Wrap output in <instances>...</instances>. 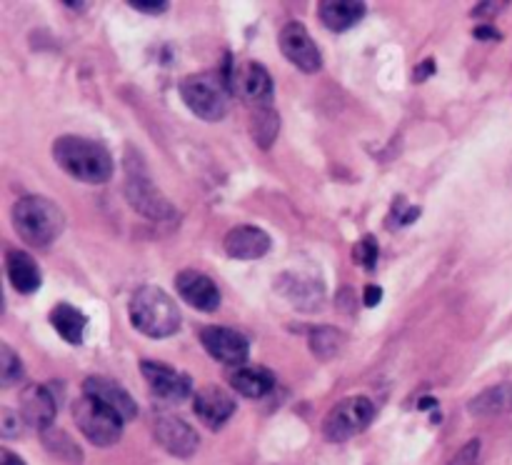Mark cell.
Returning <instances> with one entry per match:
<instances>
[{"mask_svg": "<svg viewBox=\"0 0 512 465\" xmlns=\"http://www.w3.org/2000/svg\"><path fill=\"white\" fill-rule=\"evenodd\" d=\"M40 440H43L45 448H48L55 458L63 460V463H70V465L83 463V450L78 448V443H75L65 430L48 428L40 433Z\"/></svg>", "mask_w": 512, "mask_h": 465, "instance_id": "24", "label": "cell"}, {"mask_svg": "<svg viewBox=\"0 0 512 465\" xmlns=\"http://www.w3.org/2000/svg\"><path fill=\"white\" fill-rule=\"evenodd\" d=\"M380 300H383V288H380V285H368V288L363 290V305H365V308H375Z\"/></svg>", "mask_w": 512, "mask_h": 465, "instance_id": "31", "label": "cell"}, {"mask_svg": "<svg viewBox=\"0 0 512 465\" xmlns=\"http://www.w3.org/2000/svg\"><path fill=\"white\" fill-rule=\"evenodd\" d=\"M228 383L245 398H263L275 388V375L263 365H240L230 370Z\"/></svg>", "mask_w": 512, "mask_h": 465, "instance_id": "20", "label": "cell"}, {"mask_svg": "<svg viewBox=\"0 0 512 465\" xmlns=\"http://www.w3.org/2000/svg\"><path fill=\"white\" fill-rule=\"evenodd\" d=\"M83 390L85 395H90V398L100 400V403L108 405L110 410H115L123 420H133L135 415H138L135 400L130 398L128 390L120 383H115V380L103 378V375H90V378H85Z\"/></svg>", "mask_w": 512, "mask_h": 465, "instance_id": "17", "label": "cell"}, {"mask_svg": "<svg viewBox=\"0 0 512 465\" xmlns=\"http://www.w3.org/2000/svg\"><path fill=\"white\" fill-rule=\"evenodd\" d=\"M280 50H283L285 58L300 68L303 73H318L323 68V53H320L318 43L313 40V35L308 33L303 23H288L280 30Z\"/></svg>", "mask_w": 512, "mask_h": 465, "instance_id": "10", "label": "cell"}, {"mask_svg": "<svg viewBox=\"0 0 512 465\" xmlns=\"http://www.w3.org/2000/svg\"><path fill=\"white\" fill-rule=\"evenodd\" d=\"M73 420L80 433L98 448H108V445H115L123 438L125 420L115 410H110L108 405L85 393L73 403Z\"/></svg>", "mask_w": 512, "mask_h": 465, "instance_id": "5", "label": "cell"}, {"mask_svg": "<svg viewBox=\"0 0 512 465\" xmlns=\"http://www.w3.org/2000/svg\"><path fill=\"white\" fill-rule=\"evenodd\" d=\"M250 133H253V140L263 150L273 148L275 138L280 133V115L275 113V108H258L250 115Z\"/></svg>", "mask_w": 512, "mask_h": 465, "instance_id": "23", "label": "cell"}, {"mask_svg": "<svg viewBox=\"0 0 512 465\" xmlns=\"http://www.w3.org/2000/svg\"><path fill=\"white\" fill-rule=\"evenodd\" d=\"M140 373H143L150 393L155 398L165 400V403H183L193 393V383H190L188 375L170 368V365L158 363V360H143L140 363Z\"/></svg>", "mask_w": 512, "mask_h": 465, "instance_id": "9", "label": "cell"}, {"mask_svg": "<svg viewBox=\"0 0 512 465\" xmlns=\"http://www.w3.org/2000/svg\"><path fill=\"white\" fill-rule=\"evenodd\" d=\"M130 5H133L135 10H140V13H150V15L165 13V8H168L165 0H130Z\"/></svg>", "mask_w": 512, "mask_h": 465, "instance_id": "30", "label": "cell"}, {"mask_svg": "<svg viewBox=\"0 0 512 465\" xmlns=\"http://www.w3.org/2000/svg\"><path fill=\"white\" fill-rule=\"evenodd\" d=\"M375 418L373 400L365 395H350L335 403L323 420V435L330 443H345L353 435L363 433Z\"/></svg>", "mask_w": 512, "mask_h": 465, "instance_id": "6", "label": "cell"}, {"mask_svg": "<svg viewBox=\"0 0 512 465\" xmlns=\"http://www.w3.org/2000/svg\"><path fill=\"white\" fill-rule=\"evenodd\" d=\"M200 343H203V348L215 360H220L225 365H233V368L245 365V360L250 355L248 338L240 330L223 328V325H205L200 330Z\"/></svg>", "mask_w": 512, "mask_h": 465, "instance_id": "11", "label": "cell"}, {"mask_svg": "<svg viewBox=\"0 0 512 465\" xmlns=\"http://www.w3.org/2000/svg\"><path fill=\"white\" fill-rule=\"evenodd\" d=\"M378 243H375L373 235H365L360 243H355V250H353V258L355 263L363 265L365 270H375V263H378Z\"/></svg>", "mask_w": 512, "mask_h": 465, "instance_id": "27", "label": "cell"}, {"mask_svg": "<svg viewBox=\"0 0 512 465\" xmlns=\"http://www.w3.org/2000/svg\"><path fill=\"white\" fill-rule=\"evenodd\" d=\"M310 350H313L315 358L330 360L340 350L343 343V335L333 325H325V328H313L310 330Z\"/></svg>", "mask_w": 512, "mask_h": 465, "instance_id": "25", "label": "cell"}, {"mask_svg": "<svg viewBox=\"0 0 512 465\" xmlns=\"http://www.w3.org/2000/svg\"><path fill=\"white\" fill-rule=\"evenodd\" d=\"M318 18L333 33H343L365 18V3L355 0H323L318 5Z\"/></svg>", "mask_w": 512, "mask_h": 465, "instance_id": "19", "label": "cell"}, {"mask_svg": "<svg viewBox=\"0 0 512 465\" xmlns=\"http://www.w3.org/2000/svg\"><path fill=\"white\" fill-rule=\"evenodd\" d=\"M478 458H480V440H470L468 445H463V448L458 450V455L450 460V465H478Z\"/></svg>", "mask_w": 512, "mask_h": 465, "instance_id": "29", "label": "cell"}, {"mask_svg": "<svg viewBox=\"0 0 512 465\" xmlns=\"http://www.w3.org/2000/svg\"><path fill=\"white\" fill-rule=\"evenodd\" d=\"M223 248L235 260H258L270 253L273 240L258 225H235L228 230L223 240Z\"/></svg>", "mask_w": 512, "mask_h": 465, "instance_id": "15", "label": "cell"}, {"mask_svg": "<svg viewBox=\"0 0 512 465\" xmlns=\"http://www.w3.org/2000/svg\"><path fill=\"white\" fill-rule=\"evenodd\" d=\"M418 408L420 410H440V405H438V400H435V398H420Z\"/></svg>", "mask_w": 512, "mask_h": 465, "instance_id": "36", "label": "cell"}, {"mask_svg": "<svg viewBox=\"0 0 512 465\" xmlns=\"http://www.w3.org/2000/svg\"><path fill=\"white\" fill-rule=\"evenodd\" d=\"M23 380V360L15 355L10 345H0V385L10 388V385Z\"/></svg>", "mask_w": 512, "mask_h": 465, "instance_id": "26", "label": "cell"}, {"mask_svg": "<svg viewBox=\"0 0 512 465\" xmlns=\"http://www.w3.org/2000/svg\"><path fill=\"white\" fill-rule=\"evenodd\" d=\"M0 465H25V463L18 458V455L10 453V450H0Z\"/></svg>", "mask_w": 512, "mask_h": 465, "instance_id": "35", "label": "cell"}, {"mask_svg": "<svg viewBox=\"0 0 512 465\" xmlns=\"http://www.w3.org/2000/svg\"><path fill=\"white\" fill-rule=\"evenodd\" d=\"M175 290H178L185 303L203 310V313H213V310L220 308L218 285L213 283V278H208L205 273H198V270H180L175 275Z\"/></svg>", "mask_w": 512, "mask_h": 465, "instance_id": "14", "label": "cell"}, {"mask_svg": "<svg viewBox=\"0 0 512 465\" xmlns=\"http://www.w3.org/2000/svg\"><path fill=\"white\" fill-rule=\"evenodd\" d=\"M498 8H505V3H480V5H475L473 15H490V13H498Z\"/></svg>", "mask_w": 512, "mask_h": 465, "instance_id": "34", "label": "cell"}, {"mask_svg": "<svg viewBox=\"0 0 512 465\" xmlns=\"http://www.w3.org/2000/svg\"><path fill=\"white\" fill-rule=\"evenodd\" d=\"M433 73H435V60L428 58L425 63H420L418 68H415V80H425V78H430Z\"/></svg>", "mask_w": 512, "mask_h": 465, "instance_id": "33", "label": "cell"}, {"mask_svg": "<svg viewBox=\"0 0 512 465\" xmlns=\"http://www.w3.org/2000/svg\"><path fill=\"white\" fill-rule=\"evenodd\" d=\"M50 323H53V328L58 330L60 338L68 340L70 345L83 343L88 318H85L78 308H73V305H68V303L55 305V308L50 310Z\"/></svg>", "mask_w": 512, "mask_h": 465, "instance_id": "22", "label": "cell"}, {"mask_svg": "<svg viewBox=\"0 0 512 465\" xmlns=\"http://www.w3.org/2000/svg\"><path fill=\"white\" fill-rule=\"evenodd\" d=\"M0 433H3V438H18L23 433V418H20V413H15L10 408L0 410Z\"/></svg>", "mask_w": 512, "mask_h": 465, "instance_id": "28", "label": "cell"}, {"mask_svg": "<svg viewBox=\"0 0 512 465\" xmlns=\"http://www.w3.org/2000/svg\"><path fill=\"white\" fill-rule=\"evenodd\" d=\"M230 78L233 73H218V70H203V73L185 75L180 80V98L200 120L218 123L228 115L230 108Z\"/></svg>", "mask_w": 512, "mask_h": 465, "instance_id": "4", "label": "cell"}, {"mask_svg": "<svg viewBox=\"0 0 512 465\" xmlns=\"http://www.w3.org/2000/svg\"><path fill=\"white\" fill-rule=\"evenodd\" d=\"M153 435L175 458H190L200 445V435L195 433L193 425L178 415H158L153 420Z\"/></svg>", "mask_w": 512, "mask_h": 465, "instance_id": "12", "label": "cell"}, {"mask_svg": "<svg viewBox=\"0 0 512 465\" xmlns=\"http://www.w3.org/2000/svg\"><path fill=\"white\" fill-rule=\"evenodd\" d=\"M123 195L133 210L150 220H173L175 218V205L165 198L158 190V185L148 178V175L138 173V170H128L125 178Z\"/></svg>", "mask_w": 512, "mask_h": 465, "instance_id": "7", "label": "cell"}, {"mask_svg": "<svg viewBox=\"0 0 512 465\" xmlns=\"http://www.w3.org/2000/svg\"><path fill=\"white\" fill-rule=\"evenodd\" d=\"M5 273H8V280L13 283V288L18 293H35L43 283V275H40L38 263L30 258L23 250H8L5 253Z\"/></svg>", "mask_w": 512, "mask_h": 465, "instance_id": "18", "label": "cell"}, {"mask_svg": "<svg viewBox=\"0 0 512 465\" xmlns=\"http://www.w3.org/2000/svg\"><path fill=\"white\" fill-rule=\"evenodd\" d=\"M230 85L243 98V103L250 105L253 110L273 108V78L265 70V65L255 63V60L238 65L233 70Z\"/></svg>", "mask_w": 512, "mask_h": 465, "instance_id": "8", "label": "cell"}, {"mask_svg": "<svg viewBox=\"0 0 512 465\" xmlns=\"http://www.w3.org/2000/svg\"><path fill=\"white\" fill-rule=\"evenodd\" d=\"M468 410L473 415H505L512 413V383H500L493 388H485L483 393L475 395L468 403Z\"/></svg>", "mask_w": 512, "mask_h": 465, "instance_id": "21", "label": "cell"}, {"mask_svg": "<svg viewBox=\"0 0 512 465\" xmlns=\"http://www.w3.org/2000/svg\"><path fill=\"white\" fill-rule=\"evenodd\" d=\"M13 228L33 248H48L60 238L65 215L58 203L43 195H25L13 205Z\"/></svg>", "mask_w": 512, "mask_h": 465, "instance_id": "3", "label": "cell"}, {"mask_svg": "<svg viewBox=\"0 0 512 465\" xmlns=\"http://www.w3.org/2000/svg\"><path fill=\"white\" fill-rule=\"evenodd\" d=\"M53 158L60 170L80 183H108L113 178V155L103 143L80 135H60L53 143Z\"/></svg>", "mask_w": 512, "mask_h": 465, "instance_id": "1", "label": "cell"}, {"mask_svg": "<svg viewBox=\"0 0 512 465\" xmlns=\"http://www.w3.org/2000/svg\"><path fill=\"white\" fill-rule=\"evenodd\" d=\"M128 315L130 323L148 338H170L183 323L178 303L158 285H140L130 295Z\"/></svg>", "mask_w": 512, "mask_h": 465, "instance_id": "2", "label": "cell"}, {"mask_svg": "<svg viewBox=\"0 0 512 465\" xmlns=\"http://www.w3.org/2000/svg\"><path fill=\"white\" fill-rule=\"evenodd\" d=\"M193 408L205 428L220 430L235 413V398L220 385H203L200 390H195Z\"/></svg>", "mask_w": 512, "mask_h": 465, "instance_id": "13", "label": "cell"}, {"mask_svg": "<svg viewBox=\"0 0 512 465\" xmlns=\"http://www.w3.org/2000/svg\"><path fill=\"white\" fill-rule=\"evenodd\" d=\"M473 35L478 40H500V38H503V35H500V30H495L493 25H478Z\"/></svg>", "mask_w": 512, "mask_h": 465, "instance_id": "32", "label": "cell"}, {"mask_svg": "<svg viewBox=\"0 0 512 465\" xmlns=\"http://www.w3.org/2000/svg\"><path fill=\"white\" fill-rule=\"evenodd\" d=\"M20 413H23L25 423L43 433V430L53 428L55 413H58V395L48 385H28L20 393Z\"/></svg>", "mask_w": 512, "mask_h": 465, "instance_id": "16", "label": "cell"}]
</instances>
